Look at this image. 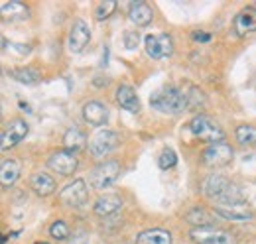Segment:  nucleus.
I'll use <instances>...</instances> for the list:
<instances>
[{
  "label": "nucleus",
  "mask_w": 256,
  "mask_h": 244,
  "mask_svg": "<svg viewBox=\"0 0 256 244\" xmlns=\"http://www.w3.org/2000/svg\"><path fill=\"white\" fill-rule=\"evenodd\" d=\"M138 42H140V34H138V32H132V30L124 32V48H126V50L138 48Z\"/></svg>",
  "instance_id": "obj_31"
},
{
  "label": "nucleus",
  "mask_w": 256,
  "mask_h": 244,
  "mask_svg": "<svg viewBox=\"0 0 256 244\" xmlns=\"http://www.w3.org/2000/svg\"><path fill=\"white\" fill-rule=\"evenodd\" d=\"M232 26H234L236 36H240V38L256 32V6H246V8H242V10L234 16Z\"/></svg>",
  "instance_id": "obj_12"
},
{
  "label": "nucleus",
  "mask_w": 256,
  "mask_h": 244,
  "mask_svg": "<svg viewBox=\"0 0 256 244\" xmlns=\"http://www.w3.org/2000/svg\"><path fill=\"white\" fill-rule=\"evenodd\" d=\"M144 46H146V54L152 58V60H164V58H170L172 52H174V42L168 34H160V36H146L144 40Z\"/></svg>",
  "instance_id": "obj_8"
},
{
  "label": "nucleus",
  "mask_w": 256,
  "mask_h": 244,
  "mask_svg": "<svg viewBox=\"0 0 256 244\" xmlns=\"http://www.w3.org/2000/svg\"><path fill=\"white\" fill-rule=\"evenodd\" d=\"M232 148L226 142H215L209 144L203 152V164L207 168H223L232 160Z\"/></svg>",
  "instance_id": "obj_7"
},
{
  "label": "nucleus",
  "mask_w": 256,
  "mask_h": 244,
  "mask_svg": "<svg viewBox=\"0 0 256 244\" xmlns=\"http://www.w3.org/2000/svg\"><path fill=\"white\" fill-rule=\"evenodd\" d=\"M64 144H65V150L69 152H79L87 146V136L79 130V128H69L67 132L64 134Z\"/></svg>",
  "instance_id": "obj_23"
},
{
  "label": "nucleus",
  "mask_w": 256,
  "mask_h": 244,
  "mask_svg": "<svg viewBox=\"0 0 256 244\" xmlns=\"http://www.w3.org/2000/svg\"><path fill=\"white\" fill-rule=\"evenodd\" d=\"M232 183L228 182L226 178L223 176H217V174H213V176H209L205 183H203V193L209 197V199H213V201H219L221 199V195H223L224 191L230 187Z\"/></svg>",
  "instance_id": "obj_15"
},
{
  "label": "nucleus",
  "mask_w": 256,
  "mask_h": 244,
  "mask_svg": "<svg viewBox=\"0 0 256 244\" xmlns=\"http://www.w3.org/2000/svg\"><path fill=\"white\" fill-rule=\"evenodd\" d=\"M106 83H108V79H102V77H95V81H93L95 87H102V85H106Z\"/></svg>",
  "instance_id": "obj_34"
},
{
  "label": "nucleus",
  "mask_w": 256,
  "mask_h": 244,
  "mask_svg": "<svg viewBox=\"0 0 256 244\" xmlns=\"http://www.w3.org/2000/svg\"><path fill=\"white\" fill-rule=\"evenodd\" d=\"M118 176H120V164L116 160H108V162L98 164L95 170L91 172L89 182H91L93 189L102 191V189H108L112 183L116 182Z\"/></svg>",
  "instance_id": "obj_3"
},
{
  "label": "nucleus",
  "mask_w": 256,
  "mask_h": 244,
  "mask_svg": "<svg viewBox=\"0 0 256 244\" xmlns=\"http://www.w3.org/2000/svg\"><path fill=\"white\" fill-rule=\"evenodd\" d=\"M150 104H152V108L166 112V114H178V112L186 110V106H188L186 104V92L180 91L174 85L162 87L156 92H152Z\"/></svg>",
  "instance_id": "obj_1"
},
{
  "label": "nucleus",
  "mask_w": 256,
  "mask_h": 244,
  "mask_svg": "<svg viewBox=\"0 0 256 244\" xmlns=\"http://www.w3.org/2000/svg\"><path fill=\"white\" fill-rule=\"evenodd\" d=\"M69 244H87V232H85V230H79V232L69 240Z\"/></svg>",
  "instance_id": "obj_32"
},
{
  "label": "nucleus",
  "mask_w": 256,
  "mask_h": 244,
  "mask_svg": "<svg viewBox=\"0 0 256 244\" xmlns=\"http://www.w3.org/2000/svg\"><path fill=\"white\" fill-rule=\"evenodd\" d=\"M234 134H236V140H238L242 146H256V128L254 126H248V124L238 126Z\"/></svg>",
  "instance_id": "obj_26"
},
{
  "label": "nucleus",
  "mask_w": 256,
  "mask_h": 244,
  "mask_svg": "<svg viewBox=\"0 0 256 244\" xmlns=\"http://www.w3.org/2000/svg\"><path fill=\"white\" fill-rule=\"evenodd\" d=\"M193 40H195V42H209L211 36L205 34V32H193Z\"/></svg>",
  "instance_id": "obj_33"
},
{
  "label": "nucleus",
  "mask_w": 256,
  "mask_h": 244,
  "mask_svg": "<svg viewBox=\"0 0 256 244\" xmlns=\"http://www.w3.org/2000/svg\"><path fill=\"white\" fill-rule=\"evenodd\" d=\"M10 75L16 79V81H20V83H26V85H34V83H38V79H40V73L32 69V67H20V69H12L10 71Z\"/></svg>",
  "instance_id": "obj_25"
},
{
  "label": "nucleus",
  "mask_w": 256,
  "mask_h": 244,
  "mask_svg": "<svg viewBox=\"0 0 256 244\" xmlns=\"http://www.w3.org/2000/svg\"><path fill=\"white\" fill-rule=\"evenodd\" d=\"M2 14L6 20H26L30 16V10L26 4L18 2V0H10V2H4L2 4Z\"/></svg>",
  "instance_id": "obj_22"
},
{
  "label": "nucleus",
  "mask_w": 256,
  "mask_h": 244,
  "mask_svg": "<svg viewBox=\"0 0 256 244\" xmlns=\"http://www.w3.org/2000/svg\"><path fill=\"white\" fill-rule=\"evenodd\" d=\"M136 244H172V234L164 228H150L138 234Z\"/></svg>",
  "instance_id": "obj_21"
},
{
  "label": "nucleus",
  "mask_w": 256,
  "mask_h": 244,
  "mask_svg": "<svg viewBox=\"0 0 256 244\" xmlns=\"http://www.w3.org/2000/svg\"><path fill=\"white\" fill-rule=\"evenodd\" d=\"M34 244H50V242H34Z\"/></svg>",
  "instance_id": "obj_36"
},
{
  "label": "nucleus",
  "mask_w": 256,
  "mask_h": 244,
  "mask_svg": "<svg viewBox=\"0 0 256 244\" xmlns=\"http://www.w3.org/2000/svg\"><path fill=\"white\" fill-rule=\"evenodd\" d=\"M89 40H91V30H89V26H87L83 20H75V22H73V28L69 32V42H67L69 52H71V54H81V52L85 50V46L89 44Z\"/></svg>",
  "instance_id": "obj_11"
},
{
  "label": "nucleus",
  "mask_w": 256,
  "mask_h": 244,
  "mask_svg": "<svg viewBox=\"0 0 256 244\" xmlns=\"http://www.w3.org/2000/svg\"><path fill=\"white\" fill-rule=\"evenodd\" d=\"M114 10H116V2H114V0H104V2H100V4L96 6L95 18L98 22H102V20H106Z\"/></svg>",
  "instance_id": "obj_28"
},
{
  "label": "nucleus",
  "mask_w": 256,
  "mask_h": 244,
  "mask_svg": "<svg viewBox=\"0 0 256 244\" xmlns=\"http://www.w3.org/2000/svg\"><path fill=\"white\" fill-rule=\"evenodd\" d=\"M48 166L54 170V172H58L60 176H73L75 174V170H77V166H79V160H77V156L75 152H69V150H60V152L52 154V158L48 160Z\"/></svg>",
  "instance_id": "obj_9"
},
{
  "label": "nucleus",
  "mask_w": 256,
  "mask_h": 244,
  "mask_svg": "<svg viewBox=\"0 0 256 244\" xmlns=\"http://www.w3.org/2000/svg\"><path fill=\"white\" fill-rule=\"evenodd\" d=\"M215 214L223 216L226 220H234V222H246L254 216V213L244 205H217Z\"/></svg>",
  "instance_id": "obj_13"
},
{
  "label": "nucleus",
  "mask_w": 256,
  "mask_h": 244,
  "mask_svg": "<svg viewBox=\"0 0 256 244\" xmlns=\"http://www.w3.org/2000/svg\"><path fill=\"white\" fill-rule=\"evenodd\" d=\"M122 209V199L118 195H102L98 197L93 205V211L98 216H108V214H114L116 211Z\"/></svg>",
  "instance_id": "obj_17"
},
{
  "label": "nucleus",
  "mask_w": 256,
  "mask_h": 244,
  "mask_svg": "<svg viewBox=\"0 0 256 244\" xmlns=\"http://www.w3.org/2000/svg\"><path fill=\"white\" fill-rule=\"evenodd\" d=\"M118 142H120V138H118L116 132L106 130V128L98 130L95 136L89 140V152L95 158H104L118 146Z\"/></svg>",
  "instance_id": "obj_5"
},
{
  "label": "nucleus",
  "mask_w": 256,
  "mask_h": 244,
  "mask_svg": "<svg viewBox=\"0 0 256 244\" xmlns=\"http://www.w3.org/2000/svg\"><path fill=\"white\" fill-rule=\"evenodd\" d=\"M116 102L128 112H138L140 110V100L136 96V91L130 85H120L116 89Z\"/></svg>",
  "instance_id": "obj_18"
},
{
  "label": "nucleus",
  "mask_w": 256,
  "mask_h": 244,
  "mask_svg": "<svg viewBox=\"0 0 256 244\" xmlns=\"http://www.w3.org/2000/svg\"><path fill=\"white\" fill-rule=\"evenodd\" d=\"M30 185H32L34 193L40 195V197H48V195H52L56 191V180L50 174H44V172L36 174L32 178V182H30Z\"/></svg>",
  "instance_id": "obj_19"
},
{
  "label": "nucleus",
  "mask_w": 256,
  "mask_h": 244,
  "mask_svg": "<svg viewBox=\"0 0 256 244\" xmlns=\"http://www.w3.org/2000/svg\"><path fill=\"white\" fill-rule=\"evenodd\" d=\"M195 244H236V238L232 232L215 228V226H199L190 232Z\"/></svg>",
  "instance_id": "obj_4"
},
{
  "label": "nucleus",
  "mask_w": 256,
  "mask_h": 244,
  "mask_svg": "<svg viewBox=\"0 0 256 244\" xmlns=\"http://www.w3.org/2000/svg\"><path fill=\"white\" fill-rule=\"evenodd\" d=\"M188 128H190V132H192L195 138L205 140V142H211V144L223 142L224 138V132L221 130V126L215 120H211L209 116H203V114L201 116H195L188 124Z\"/></svg>",
  "instance_id": "obj_2"
},
{
  "label": "nucleus",
  "mask_w": 256,
  "mask_h": 244,
  "mask_svg": "<svg viewBox=\"0 0 256 244\" xmlns=\"http://www.w3.org/2000/svg\"><path fill=\"white\" fill-rule=\"evenodd\" d=\"M89 199V189L83 180H75L60 191V201L65 207H83Z\"/></svg>",
  "instance_id": "obj_6"
},
{
  "label": "nucleus",
  "mask_w": 256,
  "mask_h": 244,
  "mask_svg": "<svg viewBox=\"0 0 256 244\" xmlns=\"http://www.w3.org/2000/svg\"><path fill=\"white\" fill-rule=\"evenodd\" d=\"M186 220L190 224H195V228H199V226H211L213 224V216L207 213L205 209H192L190 213L186 214Z\"/></svg>",
  "instance_id": "obj_24"
},
{
  "label": "nucleus",
  "mask_w": 256,
  "mask_h": 244,
  "mask_svg": "<svg viewBox=\"0 0 256 244\" xmlns=\"http://www.w3.org/2000/svg\"><path fill=\"white\" fill-rule=\"evenodd\" d=\"M18 178H20V162H16V160H4V162H2V170H0L2 187H4V189L12 187Z\"/></svg>",
  "instance_id": "obj_20"
},
{
  "label": "nucleus",
  "mask_w": 256,
  "mask_h": 244,
  "mask_svg": "<svg viewBox=\"0 0 256 244\" xmlns=\"http://www.w3.org/2000/svg\"><path fill=\"white\" fill-rule=\"evenodd\" d=\"M83 118L89 122L91 126H102L108 120V110L102 102L98 100H89L85 106H83Z\"/></svg>",
  "instance_id": "obj_14"
},
{
  "label": "nucleus",
  "mask_w": 256,
  "mask_h": 244,
  "mask_svg": "<svg viewBox=\"0 0 256 244\" xmlns=\"http://www.w3.org/2000/svg\"><path fill=\"white\" fill-rule=\"evenodd\" d=\"M128 18L130 22H134L136 26H148L154 18V12L150 8V4L142 2V0H136L130 4V10H128Z\"/></svg>",
  "instance_id": "obj_16"
},
{
  "label": "nucleus",
  "mask_w": 256,
  "mask_h": 244,
  "mask_svg": "<svg viewBox=\"0 0 256 244\" xmlns=\"http://www.w3.org/2000/svg\"><path fill=\"white\" fill-rule=\"evenodd\" d=\"M203 102H205V94L197 87H190V91L186 92V104H188L186 110H197Z\"/></svg>",
  "instance_id": "obj_27"
},
{
  "label": "nucleus",
  "mask_w": 256,
  "mask_h": 244,
  "mask_svg": "<svg viewBox=\"0 0 256 244\" xmlns=\"http://www.w3.org/2000/svg\"><path fill=\"white\" fill-rule=\"evenodd\" d=\"M28 132H30V126L26 120H22V118L12 120L6 126V130L2 132V144H0L2 150H8V148L16 146L18 142H22L28 136Z\"/></svg>",
  "instance_id": "obj_10"
},
{
  "label": "nucleus",
  "mask_w": 256,
  "mask_h": 244,
  "mask_svg": "<svg viewBox=\"0 0 256 244\" xmlns=\"http://www.w3.org/2000/svg\"><path fill=\"white\" fill-rule=\"evenodd\" d=\"M50 234L56 238V240H65L69 236V226L65 224L64 220H56L52 226H50Z\"/></svg>",
  "instance_id": "obj_30"
},
{
  "label": "nucleus",
  "mask_w": 256,
  "mask_h": 244,
  "mask_svg": "<svg viewBox=\"0 0 256 244\" xmlns=\"http://www.w3.org/2000/svg\"><path fill=\"white\" fill-rule=\"evenodd\" d=\"M176 164H178V154L174 152L172 148H166V150L160 154V158H158V166H160L162 170H170V168H174Z\"/></svg>",
  "instance_id": "obj_29"
},
{
  "label": "nucleus",
  "mask_w": 256,
  "mask_h": 244,
  "mask_svg": "<svg viewBox=\"0 0 256 244\" xmlns=\"http://www.w3.org/2000/svg\"><path fill=\"white\" fill-rule=\"evenodd\" d=\"M106 60H108V50L104 48V52H102V60H100L98 65H100V67H104V65H106Z\"/></svg>",
  "instance_id": "obj_35"
}]
</instances>
